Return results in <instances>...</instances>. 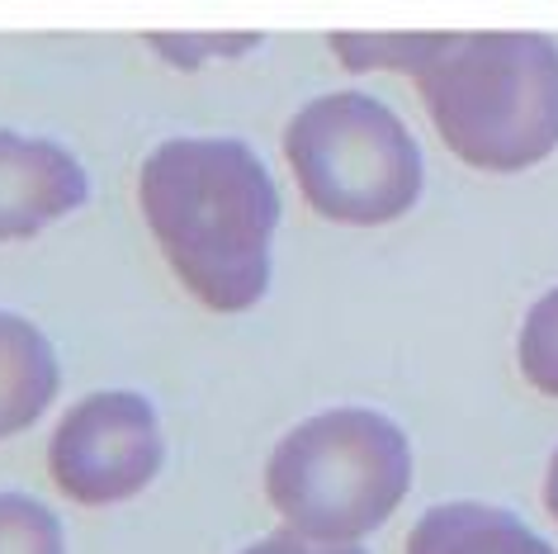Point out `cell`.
Wrapping results in <instances>:
<instances>
[{
  "label": "cell",
  "instance_id": "cell-1",
  "mask_svg": "<svg viewBox=\"0 0 558 554\" xmlns=\"http://www.w3.org/2000/svg\"><path fill=\"white\" fill-rule=\"evenodd\" d=\"M147 228L180 285L214 313H242L270 289L279 190L236 137H171L137 176Z\"/></svg>",
  "mask_w": 558,
  "mask_h": 554
},
{
  "label": "cell",
  "instance_id": "cell-2",
  "mask_svg": "<svg viewBox=\"0 0 558 554\" xmlns=\"http://www.w3.org/2000/svg\"><path fill=\"white\" fill-rule=\"evenodd\" d=\"M440 143L473 171L515 176L558 152V38L454 34L416 76Z\"/></svg>",
  "mask_w": 558,
  "mask_h": 554
},
{
  "label": "cell",
  "instance_id": "cell-3",
  "mask_svg": "<svg viewBox=\"0 0 558 554\" xmlns=\"http://www.w3.org/2000/svg\"><path fill=\"white\" fill-rule=\"evenodd\" d=\"M265 493L289 531L360 545L412 493V441L374 408H327L270 450Z\"/></svg>",
  "mask_w": 558,
  "mask_h": 554
},
{
  "label": "cell",
  "instance_id": "cell-4",
  "mask_svg": "<svg viewBox=\"0 0 558 554\" xmlns=\"http://www.w3.org/2000/svg\"><path fill=\"white\" fill-rule=\"evenodd\" d=\"M284 157L308 209L345 228L398 224L426 190L412 129L365 91H331L303 105L284 129Z\"/></svg>",
  "mask_w": 558,
  "mask_h": 554
},
{
  "label": "cell",
  "instance_id": "cell-5",
  "mask_svg": "<svg viewBox=\"0 0 558 554\" xmlns=\"http://www.w3.org/2000/svg\"><path fill=\"white\" fill-rule=\"evenodd\" d=\"M48 469L58 489L86 507H109L143 493L161 469L157 408L129 389L81 398L48 441Z\"/></svg>",
  "mask_w": 558,
  "mask_h": 554
},
{
  "label": "cell",
  "instance_id": "cell-6",
  "mask_svg": "<svg viewBox=\"0 0 558 554\" xmlns=\"http://www.w3.org/2000/svg\"><path fill=\"white\" fill-rule=\"evenodd\" d=\"M90 180L66 147L0 129V242H20L81 209Z\"/></svg>",
  "mask_w": 558,
  "mask_h": 554
},
{
  "label": "cell",
  "instance_id": "cell-7",
  "mask_svg": "<svg viewBox=\"0 0 558 554\" xmlns=\"http://www.w3.org/2000/svg\"><path fill=\"white\" fill-rule=\"evenodd\" d=\"M402 554H558L544 531H535L521 511L497 503H436L408 531Z\"/></svg>",
  "mask_w": 558,
  "mask_h": 554
},
{
  "label": "cell",
  "instance_id": "cell-8",
  "mask_svg": "<svg viewBox=\"0 0 558 554\" xmlns=\"http://www.w3.org/2000/svg\"><path fill=\"white\" fill-rule=\"evenodd\" d=\"M62 370L52 341L29 317L0 309V441L20 436L58 398Z\"/></svg>",
  "mask_w": 558,
  "mask_h": 554
},
{
  "label": "cell",
  "instance_id": "cell-9",
  "mask_svg": "<svg viewBox=\"0 0 558 554\" xmlns=\"http://www.w3.org/2000/svg\"><path fill=\"white\" fill-rule=\"evenodd\" d=\"M331 52L351 67V72H408L422 76L454 34H331Z\"/></svg>",
  "mask_w": 558,
  "mask_h": 554
},
{
  "label": "cell",
  "instance_id": "cell-10",
  "mask_svg": "<svg viewBox=\"0 0 558 554\" xmlns=\"http://www.w3.org/2000/svg\"><path fill=\"white\" fill-rule=\"evenodd\" d=\"M515 365L535 394L558 398V285L525 309L515 332Z\"/></svg>",
  "mask_w": 558,
  "mask_h": 554
},
{
  "label": "cell",
  "instance_id": "cell-11",
  "mask_svg": "<svg viewBox=\"0 0 558 554\" xmlns=\"http://www.w3.org/2000/svg\"><path fill=\"white\" fill-rule=\"evenodd\" d=\"M0 554H66L58 511L34 493H0Z\"/></svg>",
  "mask_w": 558,
  "mask_h": 554
},
{
  "label": "cell",
  "instance_id": "cell-12",
  "mask_svg": "<svg viewBox=\"0 0 558 554\" xmlns=\"http://www.w3.org/2000/svg\"><path fill=\"white\" fill-rule=\"evenodd\" d=\"M151 48L161 52V58H171L180 67H199V58H208V52H242V48H256V34L246 38H147Z\"/></svg>",
  "mask_w": 558,
  "mask_h": 554
},
{
  "label": "cell",
  "instance_id": "cell-13",
  "mask_svg": "<svg viewBox=\"0 0 558 554\" xmlns=\"http://www.w3.org/2000/svg\"><path fill=\"white\" fill-rule=\"evenodd\" d=\"M242 554H369L365 545H323V540H308V535H299V531H275V535H265L256 540V545H246Z\"/></svg>",
  "mask_w": 558,
  "mask_h": 554
},
{
  "label": "cell",
  "instance_id": "cell-14",
  "mask_svg": "<svg viewBox=\"0 0 558 554\" xmlns=\"http://www.w3.org/2000/svg\"><path fill=\"white\" fill-rule=\"evenodd\" d=\"M544 507H549V517L558 521V446L549 455V469H544Z\"/></svg>",
  "mask_w": 558,
  "mask_h": 554
}]
</instances>
